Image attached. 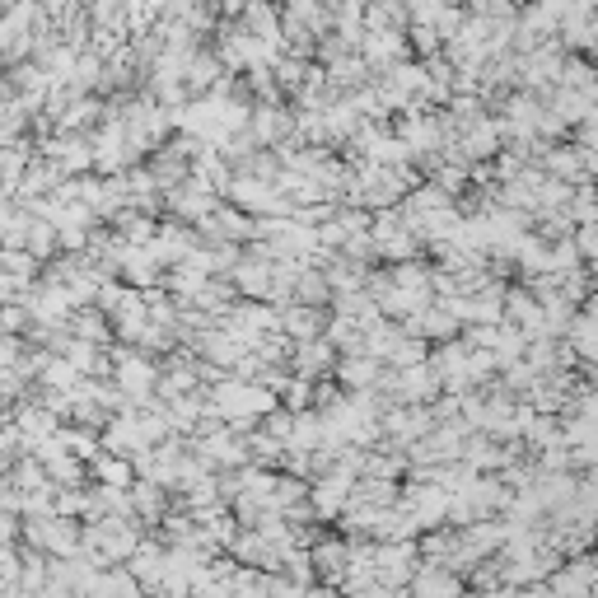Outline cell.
<instances>
[{
  "label": "cell",
  "mask_w": 598,
  "mask_h": 598,
  "mask_svg": "<svg viewBox=\"0 0 598 598\" xmlns=\"http://www.w3.org/2000/svg\"><path fill=\"white\" fill-rule=\"evenodd\" d=\"M150 384H155V370H150V365H141V360H127V365H122V388H127V393L141 398Z\"/></svg>",
  "instance_id": "cell-1"
},
{
  "label": "cell",
  "mask_w": 598,
  "mask_h": 598,
  "mask_svg": "<svg viewBox=\"0 0 598 598\" xmlns=\"http://www.w3.org/2000/svg\"><path fill=\"white\" fill-rule=\"evenodd\" d=\"M594 384H598V370H594Z\"/></svg>",
  "instance_id": "cell-4"
},
{
  "label": "cell",
  "mask_w": 598,
  "mask_h": 598,
  "mask_svg": "<svg viewBox=\"0 0 598 598\" xmlns=\"http://www.w3.org/2000/svg\"><path fill=\"white\" fill-rule=\"evenodd\" d=\"M314 500H318V510H323V514L342 510V505H346V477H332V482H323L314 491Z\"/></svg>",
  "instance_id": "cell-2"
},
{
  "label": "cell",
  "mask_w": 598,
  "mask_h": 598,
  "mask_svg": "<svg viewBox=\"0 0 598 598\" xmlns=\"http://www.w3.org/2000/svg\"><path fill=\"white\" fill-rule=\"evenodd\" d=\"M342 379H346V384H370V379H379V374H374L370 360H346V365H342Z\"/></svg>",
  "instance_id": "cell-3"
}]
</instances>
